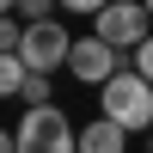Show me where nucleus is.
<instances>
[{
  "label": "nucleus",
  "instance_id": "obj_7",
  "mask_svg": "<svg viewBox=\"0 0 153 153\" xmlns=\"http://www.w3.org/2000/svg\"><path fill=\"white\" fill-rule=\"evenodd\" d=\"M25 86H31L25 61L19 55H0V98H25Z\"/></svg>",
  "mask_w": 153,
  "mask_h": 153
},
{
  "label": "nucleus",
  "instance_id": "obj_1",
  "mask_svg": "<svg viewBox=\"0 0 153 153\" xmlns=\"http://www.w3.org/2000/svg\"><path fill=\"white\" fill-rule=\"evenodd\" d=\"M98 117L117 123V129H129V135L153 129V86H147L135 68H123L117 80L104 86V98H98Z\"/></svg>",
  "mask_w": 153,
  "mask_h": 153
},
{
  "label": "nucleus",
  "instance_id": "obj_2",
  "mask_svg": "<svg viewBox=\"0 0 153 153\" xmlns=\"http://www.w3.org/2000/svg\"><path fill=\"white\" fill-rule=\"evenodd\" d=\"M68 55H74V31L61 19H43V25H31L25 31V43H19V61H25V74H37V80H49L55 68H68Z\"/></svg>",
  "mask_w": 153,
  "mask_h": 153
},
{
  "label": "nucleus",
  "instance_id": "obj_6",
  "mask_svg": "<svg viewBox=\"0 0 153 153\" xmlns=\"http://www.w3.org/2000/svg\"><path fill=\"white\" fill-rule=\"evenodd\" d=\"M80 153H129V129H117V123H86L80 129Z\"/></svg>",
  "mask_w": 153,
  "mask_h": 153
},
{
  "label": "nucleus",
  "instance_id": "obj_4",
  "mask_svg": "<svg viewBox=\"0 0 153 153\" xmlns=\"http://www.w3.org/2000/svg\"><path fill=\"white\" fill-rule=\"evenodd\" d=\"M12 141H19V153H80V135H74V123L55 104L49 110H25V123L12 129Z\"/></svg>",
  "mask_w": 153,
  "mask_h": 153
},
{
  "label": "nucleus",
  "instance_id": "obj_10",
  "mask_svg": "<svg viewBox=\"0 0 153 153\" xmlns=\"http://www.w3.org/2000/svg\"><path fill=\"white\" fill-rule=\"evenodd\" d=\"M0 153H19V141H12V135H6V129H0Z\"/></svg>",
  "mask_w": 153,
  "mask_h": 153
},
{
  "label": "nucleus",
  "instance_id": "obj_3",
  "mask_svg": "<svg viewBox=\"0 0 153 153\" xmlns=\"http://www.w3.org/2000/svg\"><path fill=\"white\" fill-rule=\"evenodd\" d=\"M92 37H104L117 55H123V49L135 55V49H141L147 37H153V12L141 6V0H110V6L92 19Z\"/></svg>",
  "mask_w": 153,
  "mask_h": 153
},
{
  "label": "nucleus",
  "instance_id": "obj_9",
  "mask_svg": "<svg viewBox=\"0 0 153 153\" xmlns=\"http://www.w3.org/2000/svg\"><path fill=\"white\" fill-rule=\"evenodd\" d=\"M135 74H141V80L153 86V37H147V43H141V49H135Z\"/></svg>",
  "mask_w": 153,
  "mask_h": 153
},
{
  "label": "nucleus",
  "instance_id": "obj_5",
  "mask_svg": "<svg viewBox=\"0 0 153 153\" xmlns=\"http://www.w3.org/2000/svg\"><path fill=\"white\" fill-rule=\"evenodd\" d=\"M68 74H74L80 86H98V92H104V86L117 80V74H123V55H117V49L104 43V37H74Z\"/></svg>",
  "mask_w": 153,
  "mask_h": 153
},
{
  "label": "nucleus",
  "instance_id": "obj_8",
  "mask_svg": "<svg viewBox=\"0 0 153 153\" xmlns=\"http://www.w3.org/2000/svg\"><path fill=\"white\" fill-rule=\"evenodd\" d=\"M19 43H25V25L6 12V19H0V55H19Z\"/></svg>",
  "mask_w": 153,
  "mask_h": 153
},
{
  "label": "nucleus",
  "instance_id": "obj_11",
  "mask_svg": "<svg viewBox=\"0 0 153 153\" xmlns=\"http://www.w3.org/2000/svg\"><path fill=\"white\" fill-rule=\"evenodd\" d=\"M147 12H153V0H147Z\"/></svg>",
  "mask_w": 153,
  "mask_h": 153
}]
</instances>
